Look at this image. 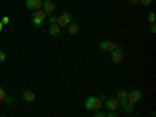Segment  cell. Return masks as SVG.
I'll return each instance as SVG.
<instances>
[{"label": "cell", "mask_w": 156, "mask_h": 117, "mask_svg": "<svg viewBox=\"0 0 156 117\" xmlns=\"http://www.w3.org/2000/svg\"><path fill=\"white\" fill-rule=\"evenodd\" d=\"M106 117H117V114H115V111H109L106 114Z\"/></svg>", "instance_id": "obj_24"}, {"label": "cell", "mask_w": 156, "mask_h": 117, "mask_svg": "<svg viewBox=\"0 0 156 117\" xmlns=\"http://www.w3.org/2000/svg\"><path fill=\"white\" fill-rule=\"evenodd\" d=\"M48 22H50V25H51V23H56V16H53V14L48 16Z\"/></svg>", "instance_id": "obj_20"}, {"label": "cell", "mask_w": 156, "mask_h": 117, "mask_svg": "<svg viewBox=\"0 0 156 117\" xmlns=\"http://www.w3.org/2000/svg\"><path fill=\"white\" fill-rule=\"evenodd\" d=\"M150 33H151V34H154V33H156V25H154V23H151V27H150Z\"/></svg>", "instance_id": "obj_23"}, {"label": "cell", "mask_w": 156, "mask_h": 117, "mask_svg": "<svg viewBox=\"0 0 156 117\" xmlns=\"http://www.w3.org/2000/svg\"><path fill=\"white\" fill-rule=\"evenodd\" d=\"M22 98L27 101V103H31V101L36 100V94L33 92V90H25V92L22 94Z\"/></svg>", "instance_id": "obj_11"}, {"label": "cell", "mask_w": 156, "mask_h": 117, "mask_svg": "<svg viewBox=\"0 0 156 117\" xmlns=\"http://www.w3.org/2000/svg\"><path fill=\"white\" fill-rule=\"evenodd\" d=\"M25 5H27L28 9L37 11V9H42V0H27Z\"/></svg>", "instance_id": "obj_8"}, {"label": "cell", "mask_w": 156, "mask_h": 117, "mask_svg": "<svg viewBox=\"0 0 156 117\" xmlns=\"http://www.w3.org/2000/svg\"><path fill=\"white\" fill-rule=\"evenodd\" d=\"M72 22V16H70V12H67V11H64V12H61V14L56 17V23L59 25L61 28H64V27H67V25Z\"/></svg>", "instance_id": "obj_3"}, {"label": "cell", "mask_w": 156, "mask_h": 117, "mask_svg": "<svg viewBox=\"0 0 156 117\" xmlns=\"http://www.w3.org/2000/svg\"><path fill=\"white\" fill-rule=\"evenodd\" d=\"M126 97H128V92L126 90H119V92H117V100H119V105L123 108L125 105H126Z\"/></svg>", "instance_id": "obj_10"}, {"label": "cell", "mask_w": 156, "mask_h": 117, "mask_svg": "<svg viewBox=\"0 0 156 117\" xmlns=\"http://www.w3.org/2000/svg\"><path fill=\"white\" fill-rule=\"evenodd\" d=\"M5 59H6V55L3 53L2 50H0V62H2V61H5Z\"/></svg>", "instance_id": "obj_22"}, {"label": "cell", "mask_w": 156, "mask_h": 117, "mask_svg": "<svg viewBox=\"0 0 156 117\" xmlns=\"http://www.w3.org/2000/svg\"><path fill=\"white\" fill-rule=\"evenodd\" d=\"M98 98H100V100H101V101H103V103H105V100H106V98H108V97H106V95H105V94H101V95H100V97H98Z\"/></svg>", "instance_id": "obj_25"}, {"label": "cell", "mask_w": 156, "mask_h": 117, "mask_svg": "<svg viewBox=\"0 0 156 117\" xmlns=\"http://www.w3.org/2000/svg\"><path fill=\"white\" fill-rule=\"evenodd\" d=\"M45 12L42 11V9H37V11H33V14H31V22H33V25L34 27H41V25L44 23V20H45Z\"/></svg>", "instance_id": "obj_2"}, {"label": "cell", "mask_w": 156, "mask_h": 117, "mask_svg": "<svg viewBox=\"0 0 156 117\" xmlns=\"http://www.w3.org/2000/svg\"><path fill=\"white\" fill-rule=\"evenodd\" d=\"M48 33H50V36H58L61 33V27L58 23H51L50 28H48Z\"/></svg>", "instance_id": "obj_12"}, {"label": "cell", "mask_w": 156, "mask_h": 117, "mask_svg": "<svg viewBox=\"0 0 156 117\" xmlns=\"http://www.w3.org/2000/svg\"><path fill=\"white\" fill-rule=\"evenodd\" d=\"M2 30H3V23H2V22H0V31H2Z\"/></svg>", "instance_id": "obj_27"}, {"label": "cell", "mask_w": 156, "mask_h": 117, "mask_svg": "<svg viewBox=\"0 0 156 117\" xmlns=\"http://www.w3.org/2000/svg\"><path fill=\"white\" fill-rule=\"evenodd\" d=\"M148 22L150 23H154V20H156V14H154V12H148Z\"/></svg>", "instance_id": "obj_15"}, {"label": "cell", "mask_w": 156, "mask_h": 117, "mask_svg": "<svg viewBox=\"0 0 156 117\" xmlns=\"http://www.w3.org/2000/svg\"><path fill=\"white\" fill-rule=\"evenodd\" d=\"M5 97H6V94H5L3 87H0V103H2V101H5Z\"/></svg>", "instance_id": "obj_16"}, {"label": "cell", "mask_w": 156, "mask_h": 117, "mask_svg": "<svg viewBox=\"0 0 156 117\" xmlns=\"http://www.w3.org/2000/svg\"><path fill=\"white\" fill-rule=\"evenodd\" d=\"M133 109H134V106H133V105H129V103H126V105L123 106V111H125L126 114H131Z\"/></svg>", "instance_id": "obj_14"}, {"label": "cell", "mask_w": 156, "mask_h": 117, "mask_svg": "<svg viewBox=\"0 0 156 117\" xmlns=\"http://www.w3.org/2000/svg\"><path fill=\"white\" fill-rule=\"evenodd\" d=\"M67 31H69V34H76L78 31H80V25L75 23V22H70L67 25Z\"/></svg>", "instance_id": "obj_13"}, {"label": "cell", "mask_w": 156, "mask_h": 117, "mask_svg": "<svg viewBox=\"0 0 156 117\" xmlns=\"http://www.w3.org/2000/svg\"><path fill=\"white\" fill-rule=\"evenodd\" d=\"M129 3H131V5H136V3H139V0H129Z\"/></svg>", "instance_id": "obj_26"}, {"label": "cell", "mask_w": 156, "mask_h": 117, "mask_svg": "<svg viewBox=\"0 0 156 117\" xmlns=\"http://www.w3.org/2000/svg\"><path fill=\"white\" fill-rule=\"evenodd\" d=\"M139 3H142L144 6H148V5H151V0H139Z\"/></svg>", "instance_id": "obj_19"}, {"label": "cell", "mask_w": 156, "mask_h": 117, "mask_svg": "<svg viewBox=\"0 0 156 117\" xmlns=\"http://www.w3.org/2000/svg\"><path fill=\"white\" fill-rule=\"evenodd\" d=\"M94 117H106V114L103 112V111H100V109H97V111L94 112Z\"/></svg>", "instance_id": "obj_17"}, {"label": "cell", "mask_w": 156, "mask_h": 117, "mask_svg": "<svg viewBox=\"0 0 156 117\" xmlns=\"http://www.w3.org/2000/svg\"><path fill=\"white\" fill-rule=\"evenodd\" d=\"M0 22H2L3 25H6V23H9V17H8V16H3V17H2V20H0Z\"/></svg>", "instance_id": "obj_21"}, {"label": "cell", "mask_w": 156, "mask_h": 117, "mask_svg": "<svg viewBox=\"0 0 156 117\" xmlns=\"http://www.w3.org/2000/svg\"><path fill=\"white\" fill-rule=\"evenodd\" d=\"M5 101L8 103V105H12V103H14V98H12V95H6L5 97Z\"/></svg>", "instance_id": "obj_18"}, {"label": "cell", "mask_w": 156, "mask_h": 117, "mask_svg": "<svg viewBox=\"0 0 156 117\" xmlns=\"http://www.w3.org/2000/svg\"><path fill=\"white\" fill-rule=\"evenodd\" d=\"M115 47H117V44L112 42V41H103V42H100V50H103V51H109V53H111Z\"/></svg>", "instance_id": "obj_9"}, {"label": "cell", "mask_w": 156, "mask_h": 117, "mask_svg": "<svg viewBox=\"0 0 156 117\" xmlns=\"http://www.w3.org/2000/svg\"><path fill=\"white\" fill-rule=\"evenodd\" d=\"M142 100V92L139 89H133L131 92H128V97H126V101L129 103V105H136L137 101H140Z\"/></svg>", "instance_id": "obj_4"}, {"label": "cell", "mask_w": 156, "mask_h": 117, "mask_svg": "<svg viewBox=\"0 0 156 117\" xmlns=\"http://www.w3.org/2000/svg\"><path fill=\"white\" fill-rule=\"evenodd\" d=\"M122 58H123V50H122V45H119L117 44V47L111 51V59H112V62H120L122 61Z\"/></svg>", "instance_id": "obj_5"}, {"label": "cell", "mask_w": 156, "mask_h": 117, "mask_svg": "<svg viewBox=\"0 0 156 117\" xmlns=\"http://www.w3.org/2000/svg\"><path fill=\"white\" fill-rule=\"evenodd\" d=\"M42 11L45 12L47 17L53 14V11H55V3H53V0H42Z\"/></svg>", "instance_id": "obj_6"}, {"label": "cell", "mask_w": 156, "mask_h": 117, "mask_svg": "<svg viewBox=\"0 0 156 117\" xmlns=\"http://www.w3.org/2000/svg\"><path fill=\"white\" fill-rule=\"evenodd\" d=\"M84 106L89 111H97V109H100L103 106V101L98 97H87L86 101H84Z\"/></svg>", "instance_id": "obj_1"}, {"label": "cell", "mask_w": 156, "mask_h": 117, "mask_svg": "<svg viewBox=\"0 0 156 117\" xmlns=\"http://www.w3.org/2000/svg\"><path fill=\"white\" fill-rule=\"evenodd\" d=\"M0 117H6V115H0Z\"/></svg>", "instance_id": "obj_28"}, {"label": "cell", "mask_w": 156, "mask_h": 117, "mask_svg": "<svg viewBox=\"0 0 156 117\" xmlns=\"http://www.w3.org/2000/svg\"><path fill=\"white\" fill-rule=\"evenodd\" d=\"M105 106H106V109H109V111H117V109L120 108L119 100H117V98H106V100H105Z\"/></svg>", "instance_id": "obj_7"}]
</instances>
